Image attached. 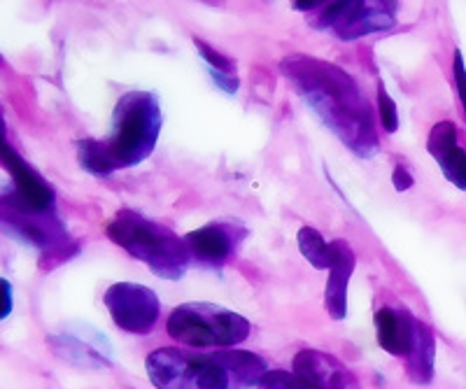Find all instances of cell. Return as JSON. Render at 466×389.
I'll use <instances>...</instances> for the list:
<instances>
[{
  "instance_id": "7",
  "label": "cell",
  "mask_w": 466,
  "mask_h": 389,
  "mask_svg": "<svg viewBox=\"0 0 466 389\" xmlns=\"http://www.w3.org/2000/svg\"><path fill=\"white\" fill-rule=\"evenodd\" d=\"M3 224L15 238L40 250L43 259L64 262L80 252L56 210L54 213H24V210L3 208Z\"/></svg>"
},
{
  "instance_id": "4",
  "label": "cell",
  "mask_w": 466,
  "mask_h": 389,
  "mask_svg": "<svg viewBox=\"0 0 466 389\" xmlns=\"http://www.w3.org/2000/svg\"><path fill=\"white\" fill-rule=\"evenodd\" d=\"M166 331L175 343L194 347H233L249 338V322L240 313L224 308V305L182 304L168 314Z\"/></svg>"
},
{
  "instance_id": "16",
  "label": "cell",
  "mask_w": 466,
  "mask_h": 389,
  "mask_svg": "<svg viewBox=\"0 0 466 389\" xmlns=\"http://www.w3.org/2000/svg\"><path fill=\"white\" fill-rule=\"evenodd\" d=\"M224 366L228 368L233 389H249L259 387L261 380L268 374V364L255 354V352L245 350H219Z\"/></svg>"
},
{
  "instance_id": "10",
  "label": "cell",
  "mask_w": 466,
  "mask_h": 389,
  "mask_svg": "<svg viewBox=\"0 0 466 389\" xmlns=\"http://www.w3.org/2000/svg\"><path fill=\"white\" fill-rule=\"evenodd\" d=\"M245 235H248V229L231 219V222H210L201 229L189 231L185 235V243L189 247L191 262L219 271L236 254Z\"/></svg>"
},
{
  "instance_id": "2",
  "label": "cell",
  "mask_w": 466,
  "mask_h": 389,
  "mask_svg": "<svg viewBox=\"0 0 466 389\" xmlns=\"http://www.w3.org/2000/svg\"><path fill=\"white\" fill-rule=\"evenodd\" d=\"M161 134V103L152 91H127L112 110L110 135L77 140V161L96 177L143 164Z\"/></svg>"
},
{
  "instance_id": "19",
  "label": "cell",
  "mask_w": 466,
  "mask_h": 389,
  "mask_svg": "<svg viewBox=\"0 0 466 389\" xmlns=\"http://www.w3.org/2000/svg\"><path fill=\"white\" fill-rule=\"evenodd\" d=\"M376 94H378V115H380L382 131H385V134H397V128H399L397 103H394V98L387 94L382 82H378Z\"/></svg>"
},
{
  "instance_id": "1",
  "label": "cell",
  "mask_w": 466,
  "mask_h": 389,
  "mask_svg": "<svg viewBox=\"0 0 466 389\" xmlns=\"http://www.w3.org/2000/svg\"><path fill=\"white\" fill-rule=\"evenodd\" d=\"M280 73L294 86L310 113L361 159L380 150L376 117L364 91L339 65L329 61L289 54L280 61Z\"/></svg>"
},
{
  "instance_id": "13",
  "label": "cell",
  "mask_w": 466,
  "mask_h": 389,
  "mask_svg": "<svg viewBox=\"0 0 466 389\" xmlns=\"http://www.w3.org/2000/svg\"><path fill=\"white\" fill-rule=\"evenodd\" d=\"M331 268H329V280L324 287V308H327L331 320H345L348 314V287L350 277L355 273L357 256L355 250L345 240L331 243Z\"/></svg>"
},
{
  "instance_id": "15",
  "label": "cell",
  "mask_w": 466,
  "mask_h": 389,
  "mask_svg": "<svg viewBox=\"0 0 466 389\" xmlns=\"http://www.w3.org/2000/svg\"><path fill=\"white\" fill-rule=\"evenodd\" d=\"M436 336L427 322L418 320L413 352L406 357V374L415 384H430L434 380Z\"/></svg>"
},
{
  "instance_id": "8",
  "label": "cell",
  "mask_w": 466,
  "mask_h": 389,
  "mask_svg": "<svg viewBox=\"0 0 466 389\" xmlns=\"http://www.w3.org/2000/svg\"><path fill=\"white\" fill-rule=\"evenodd\" d=\"M103 304H106L116 329L133 334V336H147L159 322V296L145 284L115 283L103 294Z\"/></svg>"
},
{
  "instance_id": "14",
  "label": "cell",
  "mask_w": 466,
  "mask_h": 389,
  "mask_svg": "<svg viewBox=\"0 0 466 389\" xmlns=\"http://www.w3.org/2000/svg\"><path fill=\"white\" fill-rule=\"evenodd\" d=\"M427 152L434 156L448 182L461 189V192H466V150L460 147L455 124H434L430 131V138H427Z\"/></svg>"
},
{
  "instance_id": "21",
  "label": "cell",
  "mask_w": 466,
  "mask_h": 389,
  "mask_svg": "<svg viewBox=\"0 0 466 389\" xmlns=\"http://www.w3.org/2000/svg\"><path fill=\"white\" fill-rule=\"evenodd\" d=\"M452 75H455V89H457V96H460L461 101V107H464V119H466V65L460 49H455V56H452Z\"/></svg>"
},
{
  "instance_id": "20",
  "label": "cell",
  "mask_w": 466,
  "mask_h": 389,
  "mask_svg": "<svg viewBox=\"0 0 466 389\" xmlns=\"http://www.w3.org/2000/svg\"><path fill=\"white\" fill-rule=\"evenodd\" d=\"M257 389H315L313 384H308L306 380L299 378L294 371H268L266 378Z\"/></svg>"
},
{
  "instance_id": "6",
  "label": "cell",
  "mask_w": 466,
  "mask_h": 389,
  "mask_svg": "<svg viewBox=\"0 0 466 389\" xmlns=\"http://www.w3.org/2000/svg\"><path fill=\"white\" fill-rule=\"evenodd\" d=\"M399 3L392 0H324L308 15L315 31H331L340 40H360L371 33L390 31L397 24Z\"/></svg>"
},
{
  "instance_id": "24",
  "label": "cell",
  "mask_w": 466,
  "mask_h": 389,
  "mask_svg": "<svg viewBox=\"0 0 466 389\" xmlns=\"http://www.w3.org/2000/svg\"><path fill=\"white\" fill-rule=\"evenodd\" d=\"M324 5V0H308V3H294V10L299 12H308V15H313L315 10H319V7Z\"/></svg>"
},
{
  "instance_id": "5",
  "label": "cell",
  "mask_w": 466,
  "mask_h": 389,
  "mask_svg": "<svg viewBox=\"0 0 466 389\" xmlns=\"http://www.w3.org/2000/svg\"><path fill=\"white\" fill-rule=\"evenodd\" d=\"M145 368L157 389H233L219 350L157 347L145 359Z\"/></svg>"
},
{
  "instance_id": "9",
  "label": "cell",
  "mask_w": 466,
  "mask_h": 389,
  "mask_svg": "<svg viewBox=\"0 0 466 389\" xmlns=\"http://www.w3.org/2000/svg\"><path fill=\"white\" fill-rule=\"evenodd\" d=\"M3 165L12 177V189L3 194V208L24 210V213H54L56 194L31 164L12 150L3 140Z\"/></svg>"
},
{
  "instance_id": "18",
  "label": "cell",
  "mask_w": 466,
  "mask_h": 389,
  "mask_svg": "<svg viewBox=\"0 0 466 389\" xmlns=\"http://www.w3.org/2000/svg\"><path fill=\"white\" fill-rule=\"evenodd\" d=\"M194 47H197V52L201 54V59L208 64V70H215V73H224V75H238L236 73V61L228 59L227 54L218 52L215 47H210L208 43H203L201 38H194Z\"/></svg>"
},
{
  "instance_id": "12",
  "label": "cell",
  "mask_w": 466,
  "mask_h": 389,
  "mask_svg": "<svg viewBox=\"0 0 466 389\" xmlns=\"http://www.w3.org/2000/svg\"><path fill=\"white\" fill-rule=\"evenodd\" d=\"M373 324H376L378 345L387 354L406 359L413 352L415 334H418V320L413 317V313H408L406 308L382 305L376 310Z\"/></svg>"
},
{
  "instance_id": "17",
  "label": "cell",
  "mask_w": 466,
  "mask_h": 389,
  "mask_svg": "<svg viewBox=\"0 0 466 389\" xmlns=\"http://www.w3.org/2000/svg\"><path fill=\"white\" fill-rule=\"evenodd\" d=\"M299 250L306 256V262L313 264L318 271H329L331 268V243L324 240V235L319 234L313 226H301L299 229Z\"/></svg>"
},
{
  "instance_id": "11",
  "label": "cell",
  "mask_w": 466,
  "mask_h": 389,
  "mask_svg": "<svg viewBox=\"0 0 466 389\" xmlns=\"http://www.w3.org/2000/svg\"><path fill=\"white\" fill-rule=\"evenodd\" d=\"M291 368L299 378L313 384L315 389H361L355 374L343 362L315 347H303L297 352Z\"/></svg>"
},
{
  "instance_id": "22",
  "label": "cell",
  "mask_w": 466,
  "mask_h": 389,
  "mask_svg": "<svg viewBox=\"0 0 466 389\" xmlns=\"http://www.w3.org/2000/svg\"><path fill=\"white\" fill-rule=\"evenodd\" d=\"M392 182H394V189H397V192H408V189L413 187L415 180H413V175L406 171V165L399 164L392 173Z\"/></svg>"
},
{
  "instance_id": "3",
  "label": "cell",
  "mask_w": 466,
  "mask_h": 389,
  "mask_svg": "<svg viewBox=\"0 0 466 389\" xmlns=\"http://www.w3.org/2000/svg\"><path fill=\"white\" fill-rule=\"evenodd\" d=\"M106 234L115 245L128 252L136 262H143L154 275L164 280H180L191 264L185 238L131 208L116 210L110 224L106 226Z\"/></svg>"
},
{
  "instance_id": "23",
  "label": "cell",
  "mask_w": 466,
  "mask_h": 389,
  "mask_svg": "<svg viewBox=\"0 0 466 389\" xmlns=\"http://www.w3.org/2000/svg\"><path fill=\"white\" fill-rule=\"evenodd\" d=\"M3 310H0V317L5 320L7 314L12 313V284L7 280H3Z\"/></svg>"
}]
</instances>
